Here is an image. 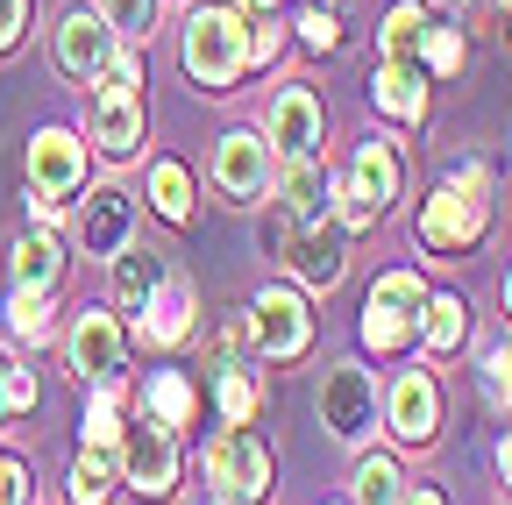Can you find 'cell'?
Returning a JSON list of instances; mask_svg holds the SVG:
<instances>
[{
    "label": "cell",
    "instance_id": "cell-1",
    "mask_svg": "<svg viewBox=\"0 0 512 505\" xmlns=\"http://www.w3.org/2000/svg\"><path fill=\"white\" fill-rule=\"evenodd\" d=\"M491 200H498V185L484 164H456L420 207V242L434 249V257H463V249L484 242L491 228Z\"/></svg>",
    "mask_w": 512,
    "mask_h": 505
},
{
    "label": "cell",
    "instance_id": "cell-2",
    "mask_svg": "<svg viewBox=\"0 0 512 505\" xmlns=\"http://www.w3.org/2000/svg\"><path fill=\"white\" fill-rule=\"evenodd\" d=\"M178 57H185V72L192 86H207V93H228L249 65V29L235 8H192L185 15V36H178Z\"/></svg>",
    "mask_w": 512,
    "mask_h": 505
},
{
    "label": "cell",
    "instance_id": "cell-3",
    "mask_svg": "<svg viewBox=\"0 0 512 505\" xmlns=\"http://www.w3.org/2000/svg\"><path fill=\"white\" fill-rule=\"evenodd\" d=\"M136 143H143V57L114 50V65L93 79V150L136 157Z\"/></svg>",
    "mask_w": 512,
    "mask_h": 505
},
{
    "label": "cell",
    "instance_id": "cell-4",
    "mask_svg": "<svg viewBox=\"0 0 512 505\" xmlns=\"http://www.w3.org/2000/svg\"><path fill=\"white\" fill-rule=\"evenodd\" d=\"M335 221L342 228H370V221H384L392 214V200H399V150L392 143H356V157H349V178L335 185Z\"/></svg>",
    "mask_w": 512,
    "mask_h": 505
},
{
    "label": "cell",
    "instance_id": "cell-5",
    "mask_svg": "<svg viewBox=\"0 0 512 505\" xmlns=\"http://www.w3.org/2000/svg\"><path fill=\"white\" fill-rule=\"evenodd\" d=\"M29 207L36 214H57V207H72L86 193V143L72 129H36L29 143Z\"/></svg>",
    "mask_w": 512,
    "mask_h": 505
},
{
    "label": "cell",
    "instance_id": "cell-6",
    "mask_svg": "<svg viewBox=\"0 0 512 505\" xmlns=\"http://www.w3.org/2000/svg\"><path fill=\"white\" fill-rule=\"evenodd\" d=\"M420 306H427V285H420L413 271H384V278L370 285V299H363V342H370L377 356L406 349V342L420 335Z\"/></svg>",
    "mask_w": 512,
    "mask_h": 505
},
{
    "label": "cell",
    "instance_id": "cell-7",
    "mask_svg": "<svg viewBox=\"0 0 512 505\" xmlns=\"http://www.w3.org/2000/svg\"><path fill=\"white\" fill-rule=\"evenodd\" d=\"M114 456H121V477L136 484L143 498H171L178 491V427H164V420L143 413L136 427H121Z\"/></svg>",
    "mask_w": 512,
    "mask_h": 505
},
{
    "label": "cell",
    "instance_id": "cell-8",
    "mask_svg": "<svg viewBox=\"0 0 512 505\" xmlns=\"http://www.w3.org/2000/svg\"><path fill=\"white\" fill-rule=\"evenodd\" d=\"M207 477H214L221 498H235V505H264V491H271V449H264L249 427H228V434L207 441Z\"/></svg>",
    "mask_w": 512,
    "mask_h": 505
},
{
    "label": "cell",
    "instance_id": "cell-9",
    "mask_svg": "<svg viewBox=\"0 0 512 505\" xmlns=\"http://www.w3.org/2000/svg\"><path fill=\"white\" fill-rule=\"evenodd\" d=\"M249 342L264 349V356H278V363L306 356V342H313V313H306V299H299L292 285H264V292L249 299Z\"/></svg>",
    "mask_w": 512,
    "mask_h": 505
},
{
    "label": "cell",
    "instance_id": "cell-10",
    "mask_svg": "<svg viewBox=\"0 0 512 505\" xmlns=\"http://www.w3.org/2000/svg\"><path fill=\"white\" fill-rule=\"evenodd\" d=\"M320 427L335 441H363L377 427V377L363 363H335L320 377Z\"/></svg>",
    "mask_w": 512,
    "mask_h": 505
},
{
    "label": "cell",
    "instance_id": "cell-11",
    "mask_svg": "<svg viewBox=\"0 0 512 505\" xmlns=\"http://www.w3.org/2000/svg\"><path fill=\"white\" fill-rule=\"evenodd\" d=\"M285 264H292V278L299 285H342V271H349V228L328 214V221H299L292 235H285Z\"/></svg>",
    "mask_w": 512,
    "mask_h": 505
},
{
    "label": "cell",
    "instance_id": "cell-12",
    "mask_svg": "<svg viewBox=\"0 0 512 505\" xmlns=\"http://www.w3.org/2000/svg\"><path fill=\"white\" fill-rule=\"evenodd\" d=\"M114 65V29L100 8H72L57 22V72L72 79V86H93L100 72Z\"/></svg>",
    "mask_w": 512,
    "mask_h": 505
},
{
    "label": "cell",
    "instance_id": "cell-13",
    "mask_svg": "<svg viewBox=\"0 0 512 505\" xmlns=\"http://www.w3.org/2000/svg\"><path fill=\"white\" fill-rule=\"evenodd\" d=\"M64 349H72V370L86 377V385H114L121 356H128V335H121V321L107 306H86L72 321V335H64Z\"/></svg>",
    "mask_w": 512,
    "mask_h": 505
},
{
    "label": "cell",
    "instance_id": "cell-14",
    "mask_svg": "<svg viewBox=\"0 0 512 505\" xmlns=\"http://www.w3.org/2000/svg\"><path fill=\"white\" fill-rule=\"evenodd\" d=\"M271 157H278V150L256 136V129H228V136L214 143V185H221L228 200H256V193L271 185V171H278Z\"/></svg>",
    "mask_w": 512,
    "mask_h": 505
},
{
    "label": "cell",
    "instance_id": "cell-15",
    "mask_svg": "<svg viewBox=\"0 0 512 505\" xmlns=\"http://www.w3.org/2000/svg\"><path fill=\"white\" fill-rule=\"evenodd\" d=\"M384 420H392V434L399 441H434V427H441V392H434V377L427 370H406L392 392H384Z\"/></svg>",
    "mask_w": 512,
    "mask_h": 505
},
{
    "label": "cell",
    "instance_id": "cell-16",
    "mask_svg": "<svg viewBox=\"0 0 512 505\" xmlns=\"http://www.w3.org/2000/svg\"><path fill=\"white\" fill-rule=\"evenodd\" d=\"M136 228V200L121 193V185H93V200L79 207V249L86 257H114Z\"/></svg>",
    "mask_w": 512,
    "mask_h": 505
},
{
    "label": "cell",
    "instance_id": "cell-17",
    "mask_svg": "<svg viewBox=\"0 0 512 505\" xmlns=\"http://www.w3.org/2000/svg\"><path fill=\"white\" fill-rule=\"evenodd\" d=\"M171 278V264L157 257V249H136V242H121L114 257H107V292H114V313H143L150 292Z\"/></svg>",
    "mask_w": 512,
    "mask_h": 505
},
{
    "label": "cell",
    "instance_id": "cell-18",
    "mask_svg": "<svg viewBox=\"0 0 512 505\" xmlns=\"http://www.w3.org/2000/svg\"><path fill=\"white\" fill-rule=\"evenodd\" d=\"M278 207H285L292 228L335 214V178L320 171V157H285V171H278Z\"/></svg>",
    "mask_w": 512,
    "mask_h": 505
},
{
    "label": "cell",
    "instance_id": "cell-19",
    "mask_svg": "<svg viewBox=\"0 0 512 505\" xmlns=\"http://www.w3.org/2000/svg\"><path fill=\"white\" fill-rule=\"evenodd\" d=\"M264 143H271L278 157H313V143H320V100H313L306 86H285V93L271 100Z\"/></svg>",
    "mask_w": 512,
    "mask_h": 505
},
{
    "label": "cell",
    "instance_id": "cell-20",
    "mask_svg": "<svg viewBox=\"0 0 512 505\" xmlns=\"http://www.w3.org/2000/svg\"><path fill=\"white\" fill-rule=\"evenodd\" d=\"M370 100L392 121H427V65L420 57H384L377 79H370Z\"/></svg>",
    "mask_w": 512,
    "mask_h": 505
},
{
    "label": "cell",
    "instance_id": "cell-21",
    "mask_svg": "<svg viewBox=\"0 0 512 505\" xmlns=\"http://www.w3.org/2000/svg\"><path fill=\"white\" fill-rule=\"evenodd\" d=\"M185 328H192V285L185 278H164L150 292V306H143V335L150 342H178Z\"/></svg>",
    "mask_w": 512,
    "mask_h": 505
},
{
    "label": "cell",
    "instance_id": "cell-22",
    "mask_svg": "<svg viewBox=\"0 0 512 505\" xmlns=\"http://www.w3.org/2000/svg\"><path fill=\"white\" fill-rule=\"evenodd\" d=\"M463 328H470L463 299H456V292H427V306H420V342H427L434 356H448V349H463Z\"/></svg>",
    "mask_w": 512,
    "mask_h": 505
},
{
    "label": "cell",
    "instance_id": "cell-23",
    "mask_svg": "<svg viewBox=\"0 0 512 505\" xmlns=\"http://www.w3.org/2000/svg\"><path fill=\"white\" fill-rule=\"evenodd\" d=\"M57 271H64L57 242H50L43 228H29V235L15 242V292H50V285H57Z\"/></svg>",
    "mask_w": 512,
    "mask_h": 505
},
{
    "label": "cell",
    "instance_id": "cell-24",
    "mask_svg": "<svg viewBox=\"0 0 512 505\" xmlns=\"http://www.w3.org/2000/svg\"><path fill=\"white\" fill-rule=\"evenodd\" d=\"M143 413L164 420V427H192V413H200V399H192V385L178 370H157L150 377V392H143Z\"/></svg>",
    "mask_w": 512,
    "mask_h": 505
},
{
    "label": "cell",
    "instance_id": "cell-25",
    "mask_svg": "<svg viewBox=\"0 0 512 505\" xmlns=\"http://www.w3.org/2000/svg\"><path fill=\"white\" fill-rule=\"evenodd\" d=\"M420 43H427V8H420V0H399V8L384 15L377 50H384V57H420Z\"/></svg>",
    "mask_w": 512,
    "mask_h": 505
},
{
    "label": "cell",
    "instance_id": "cell-26",
    "mask_svg": "<svg viewBox=\"0 0 512 505\" xmlns=\"http://www.w3.org/2000/svg\"><path fill=\"white\" fill-rule=\"evenodd\" d=\"M406 498V477L392 456H363L356 463V505H399Z\"/></svg>",
    "mask_w": 512,
    "mask_h": 505
},
{
    "label": "cell",
    "instance_id": "cell-27",
    "mask_svg": "<svg viewBox=\"0 0 512 505\" xmlns=\"http://www.w3.org/2000/svg\"><path fill=\"white\" fill-rule=\"evenodd\" d=\"M8 328H15L22 342H36V349H43V342L57 335V313H50V292H15V299H8Z\"/></svg>",
    "mask_w": 512,
    "mask_h": 505
},
{
    "label": "cell",
    "instance_id": "cell-28",
    "mask_svg": "<svg viewBox=\"0 0 512 505\" xmlns=\"http://www.w3.org/2000/svg\"><path fill=\"white\" fill-rule=\"evenodd\" d=\"M150 207H157L164 221H185V214H192V171H185V164H157V171H150Z\"/></svg>",
    "mask_w": 512,
    "mask_h": 505
},
{
    "label": "cell",
    "instance_id": "cell-29",
    "mask_svg": "<svg viewBox=\"0 0 512 505\" xmlns=\"http://www.w3.org/2000/svg\"><path fill=\"white\" fill-rule=\"evenodd\" d=\"M114 491V449H86L72 470V505H107Z\"/></svg>",
    "mask_w": 512,
    "mask_h": 505
},
{
    "label": "cell",
    "instance_id": "cell-30",
    "mask_svg": "<svg viewBox=\"0 0 512 505\" xmlns=\"http://www.w3.org/2000/svg\"><path fill=\"white\" fill-rule=\"evenodd\" d=\"M121 441V392L114 385H93V406H86V449H114Z\"/></svg>",
    "mask_w": 512,
    "mask_h": 505
},
{
    "label": "cell",
    "instance_id": "cell-31",
    "mask_svg": "<svg viewBox=\"0 0 512 505\" xmlns=\"http://www.w3.org/2000/svg\"><path fill=\"white\" fill-rule=\"evenodd\" d=\"M214 399H221V420H228V427H249V413H256V377L228 363L221 385H214Z\"/></svg>",
    "mask_w": 512,
    "mask_h": 505
},
{
    "label": "cell",
    "instance_id": "cell-32",
    "mask_svg": "<svg viewBox=\"0 0 512 505\" xmlns=\"http://www.w3.org/2000/svg\"><path fill=\"white\" fill-rule=\"evenodd\" d=\"M420 65H427V79H456V72H463V36H456V29H427Z\"/></svg>",
    "mask_w": 512,
    "mask_h": 505
},
{
    "label": "cell",
    "instance_id": "cell-33",
    "mask_svg": "<svg viewBox=\"0 0 512 505\" xmlns=\"http://www.w3.org/2000/svg\"><path fill=\"white\" fill-rule=\"evenodd\" d=\"M100 15H107L114 36H136V43H143V36L157 29V0H100Z\"/></svg>",
    "mask_w": 512,
    "mask_h": 505
},
{
    "label": "cell",
    "instance_id": "cell-34",
    "mask_svg": "<svg viewBox=\"0 0 512 505\" xmlns=\"http://www.w3.org/2000/svg\"><path fill=\"white\" fill-rule=\"evenodd\" d=\"M484 399H491V406H505V413H512V342H505V349H491V356H484Z\"/></svg>",
    "mask_w": 512,
    "mask_h": 505
},
{
    "label": "cell",
    "instance_id": "cell-35",
    "mask_svg": "<svg viewBox=\"0 0 512 505\" xmlns=\"http://www.w3.org/2000/svg\"><path fill=\"white\" fill-rule=\"evenodd\" d=\"M29 29V0H0V50H15Z\"/></svg>",
    "mask_w": 512,
    "mask_h": 505
},
{
    "label": "cell",
    "instance_id": "cell-36",
    "mask_svg": "<svg viewBox=\"0 0 512 505\" xmlns=\"http://www.w3.org/2000/svg\"><path fill=\"white\" fill-rule=\"evenodd\" d=\"M0 505H29V470L0 456Z\"/></svg>",
    "mask_w": 512,
    "mask_h": 505
},
{
    "label": "cell",
    "instance_id": "cell-37",
    "mask_svg": "<svg viewBox=\"0 0 512 505\" xmlns=\"http://www.w3.org/2000/svg\"><path fill=\"white\" fill-rule=\"evenodd\" d=\"M299 29H306V43H313V50H342V22H335V15H306Z\"/></svg>",
    "mask_w": 512,
    "mask_h": 505
},
{
    "label": "cell",
    "instance_id": "cell-38",
    "mask_svg": "<svg viewBox=\"0 0 512 505\" xmlns=\"http://www.w3.org/2000/svg\"><path fill=\"white\" fill-rule=\"evenodd\" d=\"M36 406V377L29 370H8V413H29Z\"/></svg>",
    "mask_w": 512,
    "mask_h": 505
},
{
    "label": "cell",
    "instance_id": "cell-39",
    "mask_svg": "<svg viewBox=\"0 0 512 505\" xmlns=\"http://www.w3.org/2000/svg\"><path fill=\"white\" fill-rule=\"evenodd\" d=\"M249 57H256V65H264V57H278V29H271V22L249 29Z\"/></svg>",
    "mask_w": 512,
    "mask_h": 505
},
{
    "label": "cell",
    "instance_id": "cell-40",
    "mask_svg": "<svg viewBox=\"0 0 512 505\" xmlns=\"http://www.w3.org/2000/svg\"><path fill=\"white\" fill-rule=\"evenodd\" d=\"M399 505H448V498H441V491H406Z\"/></svg>",
    "mask_w": 512,
    "mask_h": 505
},
{
    "label": "cell",
    "instance_id": "cell-41",
    "mask_svg": "<svg viewBox=\"0 0 512 505\" xmlns=\"http://www.w3.org/2000/svg\"><path fill=\"white\" fill-rule=\"evenodd\" d=\"M8 370H15V363L0 356V420H8Z\"/></svg>",
    "mask_w": 512,
    "mask_h": 505
},
{
    "label": "cell",
    "instance_id": "cell-42",
    "mask_svg": "<svg viewBox=\"0 0 512 505\" xmlns=\"http://www.w3.org/2000/svg\"><path fill=\"white\" fill-rule=\"evenodd\" d=\"M498 470H505V484H512V434L498 441Z\"/></svg>",
    "mask_w": 512,
    "mask_h": 505
},
{
    "label": "cell",
    "instance_id": "cell-43",
    "mask_svg": "<svg viewBox=\"0 0 512 505\" xmlns=\"http://www.w3.org/2000/svg\"><path fill=\"white\" fill-rule=\"evenodd\" d=\"M505 313H512V278H505Z\"/></svg>",
    "mask_w": 512,
    "mask_h": 505
},
{
    "label": "cell",
    "instance_id": "cell-44",
    "mask_svg": "<svg viewBox=\"0 0 512 505\" xmlns=\"http://www.w3.org/2000/svg\"><path fill=\"white\" fill-rule=\"evenodd\" d=\"M256 8H264V15H271V0H256Z\"/></svg>",
    "mask_w": 512,
    "mask_h": 505
},
{
    "label": "cell",
    "instance_id": "cell-45",
    "mask_svg": "<svg viewBox=\"0 0 512 505\" xmlns=\"http://www.w3.org/2000/svg\"><path fill=\"white\" fill-rule=\"evenodd\" d=\"M214 505H235V498H214Z\"/></svg>",
    "mask_w": 512,
    "mask_h": 505
},
{
    "label": "cell",
    "instance_id": "cell-46",
    "mask_svg": "<svg viewBox=\"0 0 512 505\" xmlns=\"http://www.w3.org/2000/svg\"><path fill=\"white\" fill-rule=\"evenodd\" d=\"M448 8H463V0H448Z\"/></svg>",
    "mask_w": 512,
    "mask_h": 505
}]
</instances>
